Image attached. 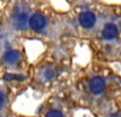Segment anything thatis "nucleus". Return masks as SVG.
Segmentation results:
<instances>
[{"label": "nucleus", "instance_id": "20e7f679", "mask_svg": "<svg viewBox=\"0 0 121 117\" xmlns=\"http://www.w3.org/2000/svg\"><path fill=\"white\" fill-rule=\"evenodd\" d=\"M99 37L105 42L116 41L120 37V27L115 21H105L99 28Z\"/></svg>", "mask_w": 121, "mask_h": 117}, {"label": "nucleus", "instance_id": "ddd939ff", "mask_svg": "<svg viewBox=\"0 0 121 117\" xmlns=\"http://www.w3.org/2000/svg\"><path fill=\"white\" fill-rule=\"evenodd\" d=\"M0 117H1V116H0Z\"/></svg>", "mask_w": 121, "mask_h": 117}, {"label": "nucleus", "instance_id": "1a4fd4ad", "mask_svg": "<svg viewBox=\"0 0 121 117\" xmlns=\"http://www.w3.org/2000/svg\"><path fill=\"white\" fill-rule=\"evenodd\" d=\"M5 80H23L22 75H15V74H6L4 76Z\"/></svg>", "mask_w": 121, "mask_h": 117}, {"label": "nucleus", "instance_id": "7ed1b4c3", "mask_svg": "<svg viewBox=\"0 0 121 117\" xmlns=\"http://www.w3.org/2000/svg\"><path fill=\"white\" fill-rule=\"evenodd\" d=\"M50 29V18L41 8H32L28 18V30L33 34H45Z\"/></svg>", "mask_w": 121, "mask_h": 117}, {"label": "nucleus", "instance_id": "f8f14e48", "mask_svg": "<svg viewBox=\"0 0 121 117\" xmlns=\"http://www.w3.org/2000/svg\"><path fill=\"white\" fill-rule=\"evenodd\" d=\"M112 117H121V113H115V115H113Z\"/></svg>", "mask_w": 121, "mask_h": 117}, {"label": "nucleus", "instance_id": "39448f33", "mask_svg": "<svg viewBox=\"0 0 121 117\" xmlns=\"http://www.w3.org/2000/svg\"><path fill=\"white\" fill-rule=\"evenodd\" d=\"M1 61L5 65L9 66H15L22 61V53L17 48L7 47L1 54Z\"/></svg>", "mask_w": 121, "mask_h": 117}, {"label": "nucleus", "instance_id": "9d476101", "mask_svg": "<svg viewBox=\"0 0 121 117\" xmlns=\"http://www.w3.org/2000/svg\"><path fill=\"white\" fill-rule=\"evenodd\" d=\"M44 77L46 80H51L55 77V70L53 69H46V71L44 73Z\"/></svg>", "mask_w": 121, "mask_h": 117}, {"label": "nucleus", "instance_id": "f257e3e1", "mask_svg": "<svg viewBox=\"0 0 121 117\" xmlns=\"http://www.w3.org/2000/svg\"><path fill=\"white\" fill-rule=\"evenodd\" d=\"M32 11V6L26 0H18L12 6L9 15V25L17 33H27L28 18Z\"/></svg>", "mask_w": 121, "mask_h": 117}, {"label": "nucleus", "instance_id": "9b49d317", "mask_svg": "<svg viewBox=\"0 0 121 117\" xmlns=\"http://www.w3.org/2000/svg\"><path fill=\"white\" fill-rule=\"evenodd\" d=\"M1 33H3V24L0 22V37H1Z\"/></svg>", "mask_w": 121, "mask_h": 117}, {"label": "nucleus", "instance_id": "f03ea898", "mask_svg": "<svg viewBox=\"0 0 121 117\" xmlns=\"http://www.w3.org/2000/svg\"><path fill=\"white\" fill-rule=\"evenodd\" d=\"M102 19L100 13L95 8L86 7L82 8L76 13L75 17V22L78 27L84 32H93L95 29L98 28L99 22Z\"/></svg>", "mask_w": 121, "mask_h": 117}, {"label": "nucleus", "instance_id": "0eeeda50", "mask_svg": "<svg viewBox=\"0 0 121 117\" xmlns=\"http://www.w3.org/2000/svg\"><path fill=\"white\" fill-rule=\"evenodd\" d=\"M6 103H7V94H6V91L0 87V110H1L3 108H5Z\"/></svg>", "mask_w": 121, "mask_h": 117}, {"label": "nucleus", "instance_id": "423d86ee", "mask_svg": "<svg viewBox=\"0 0 121 117\" xmlns=\"http://www.w3.org/2000/svg\"><path fill=\"white\" fill-rule=\"evenodd\" d=\"M105 80L102 76H93L88 81V91L95 95H99L105 91Z\"/></svg>", "mask_w": 121, "mask_h": 117}, {"label": "nucleus", "instance_id": "6e6552de", "mask_svg": "<svg viewBox=\"0 0 121 117\" xmlns=\"http://www.w3.org/2000/svg\"><path fill=\"white\" fill-rule=\"evenodd\" d=\"M45 117H64V115L62 113V111L53 109V110H50V111L46 113Z\"/></svg>", "mask_w": 121, "mask_h": 117}]
</instances>
